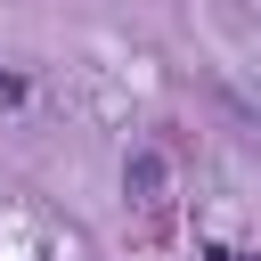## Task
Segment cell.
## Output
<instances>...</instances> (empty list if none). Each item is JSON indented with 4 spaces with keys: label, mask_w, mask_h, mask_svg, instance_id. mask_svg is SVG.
<instances>
[{
    "label": "cell",
    "mask_w": 261,
    "mask_h": 261,
    "mask_svg": "<svg viewBox=\"0 0 261 261\" xmlns=\"http://www.w3.org/2000/svg\"><path fill=\"white\" fill-rule=\"evenodd\" d=\"M122 188H130L139 204H155V196H163V155H130V171H122Z\"/></svg>",
    "instance_id": "cell-1"
},
{
    "label": "cell",
    "mask_w": 261,
    "mask_h": 261,
    "mask_svg": "<svg viewBox=\"0 0 261 261\" xmlns=\"http://www.w3.org/2000/svg\"><path fill=\"white\" fill-rule=\"evenodd\" d=\"M0 98H24V82H16V73H0Z\"/></svg>",
    "instance_id": "cell-2"
}]
</instances>
